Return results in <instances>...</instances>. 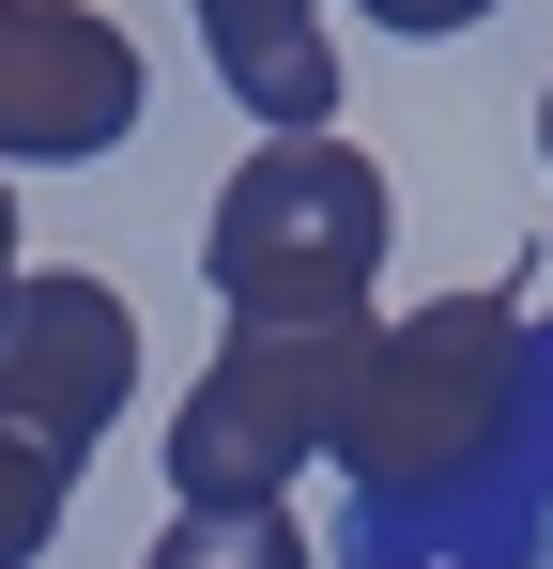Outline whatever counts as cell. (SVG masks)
Segmentation results:
<instances>
[{
	"instance_id": "9c48e42d",
	"label": "cell",
	"mask_w": 553,
	"mask_h": 569,
	"mask_svg": "<svg viewBox=\"0 0 553 569\" xmlns=\"http://www.w3.org/2000/svg\"><path fill=\"white\" fill-rule=\"evenodd\" d=\"M62 508H78V462L62 447H31V431H0V569H31L62 539Z\"/></svg>"
},
{
	"instance_id": "5b68a950",
	"label": "cell",
	"mask_w": 553,
	"mask_h": 569,
	"mask_svg": "<svg viewBox=\"0 0 553 569\" xmlns=\"http://www.w3.org/2000/svg\"><path fill=\"white\" fill-rule=\"evenodd\" d=\"M139 31L92 0H0V170H92L139 139Z\"/></svg>"
},
{
	"instance_id": "3957f363",
	"label": "cell",
	"mask_w": 553,
	"mask_h": 569,
	"mask_svg": "<svg viewBox=\"0 0 553 569\" xmlns=\"http://www.w3.org/2000/svg\"><path fill=\"white\" fill-rule=\"evenodd\" d=\"M339 569H553V323L523 339V385L476 462L339 508Z\"/></svg>"
},
{
	"instance_id": "52a82bcc",
	"label": "cell",
	"mask_w": 553,
	"mask_h": 569,
	"mask_svg": "<svg viewBox=\"0 0 553 569\" xmlns=\"http://www.w3.org/2000/svg\"><path fill=\"white\" fill-rule=\"evenodd\" d=\"M200 47L247 123H339V31L323 0H200Z\"/></svg>"
},
{
	"instance_id": "8992f818",
	"label": "cell",
	"mask_w": 553,
	"mask_h": 569,
	"mask_svg": "<svg viewBox=\"0 0 553 569\" xmlns=\"http://www.w3.org/2000/svg\"><path fill=\"white\" fill-rule=\"evenodd\" d=\"M123 400H139V308L108 278H16V308H0V431L92 462Z\"/></svg>"
},
{
	"instance_id": "30bf717a",
	"label": "cell",
	"mask_w": 553,
	"mask_h": 569,
	"mask_svg": "<svg viewBox=\"0 0 553 569\" xmlns=\"http://www.w3.org/2000/svg\"><path fill=\"white\" fill-rule=\"evenodd\" d=\"M369 16H384V31H415V47H431V31H476V16H492V0H369Z\"/></svg>"
},
{
	"instance_id": "7c38bea8",
	"label": "cell",
	"mask_w": 553,
	"mask_h": 569,
	"mask_svg": "<svg viewBox=\"0 0 553 569\" xmlns=\"http://www.w3.org/2000/svg\"><path fill=\"white\" fill-rule=\"evenodd\" d=\"M539 170H553V93H539Z\"/></svg>"
},
{
	"instance_id": "8fae6325",
	"label": "cell",
	"mask_w": 553,
	"mask_h": 569,
	"mask_svg": "<svg viewBox=\"0 0 553 569\" xmlns=\"http://www.w3.org/2000/svg\"><path fill=\"white\" fill-rule=\"evenodd\" d=\"M16 278H31V262H16V200H0V308H16Z\"/></svg>"
},
{
	"instance_id": "6da1fadb",
	"label": "cell",
	"mask_w": 553,
	"mask_h": 569,
	"mask_svg": "<svg viewBox=\"0 0 553 569\" xmlns=\"http://www.w3.org/2000/svg\"><path fill=\"white\" fill-rule=\"evenodd\" d=\"M384 231H400V200L339 123H262V154L215 186L200 278L231 323H354L384 278Z\"/></svg>"
},
{
	"instance_id": "7a4b0ae2",
	"label": "cell",
	"mask_w": 553,
	"mask_h": 569,
	"mask_svg": "<svg viewBox=\"0 0 553 569\" xmlns=\"http://www.w3.org/2000/svg\"><path fill=\"white\" fill-rule=\"evenodd\" d=\"M523 339H539V323H523V292H446V308L369 323L323 462L354 477V492H415V477L476 462V431H492V416H507V385H523Z\"/></svg>"
},
{
	"instance_id": "ba28073f",
	"label": "cell",
	"mask_w": 553,
	"mask_h": 569,
	"mask_svg": "<svg viewBox=\"0 0 553 569\" xmlns=\"http://www.w3.org/2000/svg\"><path fill=\"white\" fill-rule=\"evenodd\" d=\"M139 569H323V555H308L292 492H170V523H154Z\"/></svg>"
},
{
	"instance_id": "277c9868",
	"label": "cell",
	"mask_w": 553,
	"mask_h": 569,
	"mask_svg": "<svg viewBox=\"0 0 553 569\" xmlns=\"http://www.w3.org/2000/svg\"><path fill=\"white\" fill-rule=\"evenodd\" d=\"M354 323H231V355L184 385L170 416V492H292L339 431V385H354Z\"/></svg>"
}]
</instances>
